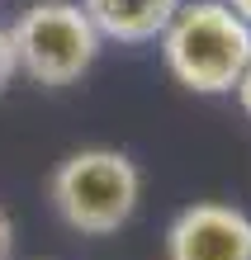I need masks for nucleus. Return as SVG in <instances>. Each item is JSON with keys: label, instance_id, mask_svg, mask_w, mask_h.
<instances>
[{"label": "nucleus", "instance_id": "1", "mask_svg": "<svg viewBox=\"0 0 251 260\" xmlns=\"http://www.w3.org/2000/svg\"><path fill=\"white\" fill-rule=\"evenodd\" d=\"M156 43L176 85L194 95H232L242 67L251 62V28L223 0H180Z\"/></svg>", "mask_w": 251, "mask_h": 260}, {"label": "nucleus", "instance_id": "2", "mask_svg": "<svg viewBox=\"0 0 251 260\" xmlns=\"http://www.w3.org/2000/svg\"><path fill=\"white\" fill-rule=\"evenodd\" d=\"M48 199L71 232L109 237L143 204V171L119 147H81L52 166Z\"/></svg>", "mask_w": 251, "mask_h": 260}, {"label": "nucleus", "instance_id": "3", "mask_svg": "<svg viewBox=\"0 0 251 260\" xmlns=\"http://www.w3.org/2000/svg\"><path fill=\"white\" fill-rule=\"evenodd\" d=\"M100 34L86 19L76 0H34L19 19L10 24L14 71L34 85H76L100 57Z\"/></svg>", "mask_w": 251, "mask_h": 260}, {"label": "nucleus", "instance_id": "4", "mask_svg": "<svg viewBox=\"0 0 251 260\" xmlns=\"http://www.w3.org/2000/svg\"><path fill=\"white\" fill-rule=\"evenodd\" d=\"M166 260H251V213L232 204H190L166 227Z\"/></svg>", "mask_w": 251, "mask_h": 260}, {"label": "nucleus", "instance_id": "5", "mask_svg": "<svg viewBox=\"0 0 251 260\" xmlns=\"http://www.w3.org/2000/svg\"><path fill=\"white\" fill-rule=\"evenodd\" d=\"M86 10V19L95 24V34L109 43H156L171 14L180 10V0H76Z\"/></svg>", "mask_w": 251, "mask_h": 260}, {"label": "nucleus", "instance_id": "6", "mask_svg": "<svg viewBox=\"0 0 251 260\" xmlns=\"http://www.w3.org/2000/svg\"><path fill=\"white\" fill-rule=\"evenodd\" d=\"M14 48H10V28H0V95L10 90V81H14Z\"/></svg>", "mask_w": 251, "mask_h": 260}, {"label": "nucleus", "instance_id": "7", "mask_svg": "<svg viewBox=\"0 0 251 260\" xmlns=\"http://www.w3.org/2000/svg\"><path fill=\"white\" fill-rule=\"evenodd\" d=\"M232 95H237V104H242V114L251 118V62L242 67V76H237V85H232Z\"/></svg>", "mask_w": 251, "mask_h": 260}, {"label": "nucleus", "instance_id": "8", "mask_svg": "<svg viewBox=\"0 0 251 260\" xmlns=\"http://www.w3.org/2000/svg\"><path fill=\"white\" fill-rule=\"evenodd\" d=\"M10 246H14V222H10V213L0 208V260H10Z\"/></svg>", "mask_w": 251, "mask_h": 260}, {"label": "nucleus", "instance_id": "9", "mask_svg": "<svg viewBox=\"0 0 251 260\" xmlns=\"http://www.w3.org/2000/svg\"><path fill=\"white\" fill-rule=\"evenodd\" d=\"M223 5H228V10L237 14V19H242L246 28H251V0H223Z\"/></svg>", "mask_w": 251, "mask_h": 260}]
</instances>
